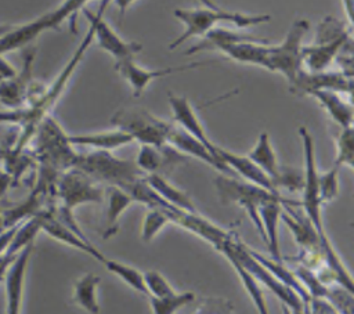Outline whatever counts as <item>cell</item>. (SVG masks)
Here are the masks:
<instances>
[{
    "instance_id": "cell-1",
    "label": "cell",
    "mask_w": 354,
    "mask_h": 314,
    "mask_svg": "<svg viewBox=\"0 0 354 314\" xmlns=\"http://www.w3.org/2000/svg\"><path fill=\"white\" fill-rule=\"evenodd\" d=\"M203 4L205 6L202 7L174 10L176 18L180 19L185 28L184 32L169 44L170 50H174L191 37H203L207 32L216 28L217 22H227L235 26V29H241L264 24L271 18L268 14H242L227 11L210 1H203Z\"/></svg>"
},
{
    "instance_id": "cell-2",
    "label": "cell",
    "mask_w": 354,
    "mask_h": 314,
    "mask_svg": "<svg viewBox=\"0 0 354 314\" xmlns=\"http://www.w3.org/2000/svg\"><path fill=\"white\" fill-rule=\"evenodd\" d=\"M214 184L220 196V201L224 205L236 203L245 209L249 219L252 220L253 225L261 235L264 241V231L259 217V207L268 202H279L288 206H300V202L288 199L281 194H272L261 187L250 184L248 181H242L232 176L220 174L214 178Z\"/></svg>"
},
{
    "instance_id": "cell-3",
    "label": "cell",
    "mask_w": 354,
    "mask_h": 314,
    "mask_svg": "<svg viewBox=\"0 0 354 314\" xmlns=\"http://www.w3.org/2000/svg\"><path fill=\"white\" fill-rule=\"evenodd\" d=\"M351 40V28L335 17H325L318 24L314 41L301 47V58L308 69L307 72L329 71L339 53Z\"/></svg>"
},
{
    "instance_id": "cell-4",
    "label": "cell",
    "mask_w": 354,
    "mask_h": 314,
    "mask_svg": "<svg viewBox=\"0 0 354 314\" xmlns=\"http://www.w3.org/2000/svg\"><path fill=\"white\" fill-rule=\"evenodd\" d=\"M75 167L98 184L106 183L123 191H127L136 181L145 177L134 160L119 159L111 151L102 149L77 154Z\"/></svg>"
},
{
    "instance_id": "cell-5",
    "label": "cell",
    "mask_w": 354,
    "mask_h": 314,
    "mask_svg": "<svg viewBox=\"0 0 354 314\" xmlns=\"http://www.w3.org/2000/svg\"><path fill=\"white\" fill-rule=\"evenodd\" d=\"M86 4L87 1L84 0H68L59 4L57 8L47 11L29 22L10 26L7 32L0 36V55H6L14 50L26 47L46 30L59 29L64 21L71 18V15H73L77 10L84 8Z\"/></svg>"
},
{
    "instance_id": "cell-6",
    "label": "cell",
    "mask_w": 354,
    "mask_h": 314,
    "mask_svg": "<svg viewBox=\"0 0 354 314\" xmlns=\"http://www.w3.org/2000/svg\"><path fill=\"white\" fill-rule=\"evenodd\" d=\"M111 124L131 136L141 145L160 147L166 144L173 123L162 120L141 107H123L111 118Z\"/></svg>"
},
{
    "instance_id": "cell-7",
    "label": "cell",
    "mask_w": 354,
    "mask_h": 314,
    "mask_svg": "<svg viewBox=\"0 0 354 314\" xmlns=\"http://www.w3.org/2000/svg\"><path fill=\"white\" fill-rule=\"evenodd\" d=\"M308 28V21L299 18L290 25L285 39L279 44L268 46L267 69L281 73L289 84H293L297 75L303 71L301 43Z\"/></svg>"
},
{
    "instance_id": "cell-8",
    "label": "cell",
    "mask_w": 354,
    "mask_h": 314,
    "mask_svg": "<svg viewBox=\"0 0 354 314\" xmlns=\"http://www.w3.org/2000/svg\"><path fill=\"white\" fill-rule=\"evenodd\" d=\"M37 152L43 166H48L59 173L75 167L77 152L68 140V134L51 118L47 116L37 127Z\"/></svg>"
},
{
    "instance_id": "cell-9",
    "label": "cell",
    "mask_w": 354,
    "mask_h": 314,
    "mask_svg": "<svg viewBox=\"0 0 354 314\" xmlns=\"http://www.w3.org/2000/svg\"><path fill=\"white\" fill-rule=\"evenodd\" d=\"M104 194L98 183L76 167L62 172L57 181L55 195L59 198V205L71 212L83 203H101Z\"/></svg>"
},
{
    "instance_id": "cell-10",
    "label": "cell",
    "mask_w": 354,
    "mask_h": 314,
    "mask_svg": "<svg viewBox=\"0 0 354 314\" xmlns=\"http://www.w3.org/2000/svg\"><path fill=\"white\" fill-rule=\"evenodd\" d=\"M108 1H101L100 10L93 14L86 7L82 8L86 14L87 19L94 24V39L101 50L109 53L116 62L133 58L142 50V44L138 41H126L123 40L104 19V11L106 8Z\"/></svg>"
},
{
    "instance_id": "cell-11",
    "label": "cell",
    "mask_w": 354,
    "mask_h": 314,
    "mask_svg": "<svg viewBox=\"0 0 354 314\" xmlns=\"http://www.w3.org/2000/svg\"><path fill=\"white\" fill-rule=\"evenodd\" d=\"M207 64H210V62L196 61V62H189V64H184V65H178V66L148 69V68H142V66L137 65L134 62V59L130 58V59L115 62V69L130 84L131 90H133V95L136 98H138L144 93V90L148 87L151 80L159 79L162 76H167V75H171L176 72L178 73V72H185V71H189V69H194L198 66H205Z\"/></svg>"
},
{
    "instance_id": "cell-12",
    "label": "cell",
    "mask_w": 354,
    "mask_h": 314,
    "mask_svg": "<svg viewBox=\"0 0 354 314\" xmlns=\"http://www.w3.org/2000/svg\"><path fill=\"white\" fill-rule=\"evenodd\" d=\"M289 90L296 94H308L315 90H328L339 94H347L348 97L353 93V77L344 75L340 71H324V72H307L301 71L295 83L290 84Z\"/></svg>"
},
{
    "instance_id": "cell-13",
    "label": "cell",
    "mask_w": 354,
    "mask_h": 314,
    "mask_svg": "<svg viewBox=\"0 0 354 314\" xmlns=\"http://www.w3.org/2000/svg\"><path fill=\"white\" fill-rule=\"evenodd\" d=\"M296 207H301V206L283 205L282 212H281V220L292 231L296 243L300 246V252L322 253L321 238H319L315 227L308 220V217L304 214L303 209L296 210Z\"/></svg>"
},
{
    "instance_id": "cell-14",
    "label": "cell",
    "mask_w": 354,
    "mask_h": 314,
    "mask_svg": "<svg viewBox=\"0 0 354 314\" xmlns=\"http://www.w3.org/2000/svg\"><path fill=\"white\" fill-rule=\"evenodd\" d=\"M167 100H169V104H170V108L173 112V119L178 124V127H181L188 134H191L194 138H196L199 142H202L218 159L217 152H216L217 145L207 137L189 100L185 95H177L173 93L167 94Z\"/></svg>"
},
{
    "instance_id": "cell-15",
    "label": "cell",
    "mask_w": 354,
    "mask_h": 314,
    "mask_svg": "<svg viewBox=\"0 0 354 314\" xmlns=\"http://www.w3.org/2000/svg\"><path fill=\"white\" fill-rule=\"evenodd\" d=\"M26 50L21 72H17L8 80L0 83V102L11 109H19L25 105L29 89L32 86V66L35 59V48Z\"/></svg>"
},
{
    "instance_id": "cell-16",
    "label": "cell",
    "mask_w": 354,
    "mask_h": 314,
    "mask_svg": "<svg viewBox=\"0 0 354 314\" xmlns=\"http://www.w3.org/2000/svg\"><path fill=\"white\" fill-rule=\"evenodd\" d=\"M33 250V243L19 252L7 274L4 275L6 299H7V314H21L24 302V286L25 277L29 264V259Z\"/></svg>"
},
{
    "instance_id": "cell-17",
    "label": "cell",
    "mask_w": 354,
    "mask_h": 314,
    "mask_svg": "<svg viewBox=\"0 0 354 314\" xmlns=\"http://www.w3.org/2000/svg\"><path fill=\"white\" fill-rule=\"evenodd\" d=\"M166 144L171 145L174 149L184 154L185 156L191 155L199 160H203L205 163L213 166L214 169H217L225 176L232 174V177H235L234 172L227 165H224L220 159H217L202 142H199L196 138H194L191 134H188L185 130H183L176 124H171L166 137Z\"/></svg>"
},
{
    "instance_id": "cell-18",
    "label": "cell",
    "mask_w": 354,
    "mask_h": 314,
    "mask_svg": "<svg viewBox=\"0 0 354 314\" xmlns=\"http://www.w3.org/2000/svg\"><path fill=\"white\" fill-rule=\"evenodd\" d=\"M188 160V156L174 149L171 145L165 144L160 147L155 145H141L134 160L138 169L147 176L153 174L160 170L171 169L178 163Z\"/></svg>"
},
{
    "instance_id": "cell-19",
    "label": "cell",
    "mask_w": 354,
    "mask_h": 314,
    "mask_svg": "<svg viewBox=\"0 0 354 314\" xmlns=\"http://www.w3.org/2000/svg\"><path fill=\"white\" fill-rule=\"evenodd\" d=\"M53 207V206H51ZM51 207L41 210L40 212V217H41V231L47 232L50 237H53L54 239L69 245L75 249H79L90 256H93L95 260L104 263L105 261V256L86 238V237H80L76 232H73L71 228L65 227L62 223H59L54 214Z\"/></svg>"
},
{
    "instance_id": "cell-20",
    "label": "cell",
    "mask_w": 354,
    "mask_h": 314,
    "mask_svg": "<svg viewBox=\"0 0 354 314\" xmlns=\"http://www.w3.org/2000/svg\"><path fill=\"white\" fill-rule=\"evenodd\" d=\"M216 152L218 159L223 163H225L234 172L235 176H241L245 181L261 187L272 194H279V191L275 188L274 183L268 178V176L264 172H261L248 156L234 154L218 145L216 147Z\"/></svg>"
},
{
    "instance_id": "cell-21",
    "label": "cell",
    "mask_w": 354,
    "mask_h": 314,
    "mask_svg": "<svg viewBox=\"0 0 354 314\" xmlns=\"http://www.w3.org/2000/svg\"><path fill=\"white\" fill-rule=\"evenodd\" d=\"M308 95L314 97L321 107L328 112L330 119L337 123L342 129L353 127V104L347 101L342 94L328 90H315L310 91Z\"/></svg>"
},
{
    "instance_id": "cell-22",
    "label": "cell",
    "mask_w": 354,
    "mask_h": 314,
    "mask_svg": "<svg viewBox=\"0 0 354 314\" xmlns=\"http://www.w3.org/2000/svg\"><path fill=\"white\" fill-rule=\"evenodd\" d=\"M282 203L279 202H268L259 207V217L264 231V242L267 243L271 259L282 263L281 249H279V234L278 224L281 220Z\"/></svg>"
},
{
    "instance_id": "cell-23",
    "label": "cell",
    "mask_w": 354,
    "mask_h": 314,
    "mask_svg": "<svg viewBox=\"0 0 354 314\" xmlns=\"http://www.w3.org/2000/svg\"><path fill=\"white\" fill-rule=\"evenodd\" d=\"M261 172H264L268 178L274 183L275 188H277V183L279 180L281 176V166L278 165L277 160V155L272 149L271 141H270V136L268 133L263 131L259 136V140L256 142V145L250 149V152L246 155ZM278 190V188H277Z\"/></svg>"
},
{
    "instance_id": "cell-24",
    "label": "cell",
    "mask_w": 354,
    "mask_h": 314,
    "mask_svg": "<svg viewBox=\"0 0 354 314\" xmlns=\"http://www.w3.org/2000/svg\"><path fill=\"white\" fill-rule=\"evenodd\" d=\"M68 140L72 145H83V147H91L102 151H112L115 148L127 145L133 142L134 140L131 136L122 130H109V131H101V133H88V134H76V136H68Z\"/></svg>"
},
{
    "instance_id": "cell-25",
    "label": "cell",
    "mask_w": 354,
    "mask_h": 314,
    "mask_svg": "<svg viewBox=\"0 0 354 314\" xmlns=\"http://www.w3.org/2000/svg\"><path fill=\"white\" fill-rule=\"evenodd\" d=\"M145 181L167 203H170L181 210L189 212V213H198V210H196L194 202L191 201V198L188 196V194L181 191L176 185L170 184L162 174H159V173L147 174Z\"/></svg>"
},
{
    "instance_id": "cell-26",
    "label": "cell",
    "mask_w": 354,
    "mask_h": 314,
    "mask_svg": "<svg viewBox=\"0 0 354 314\" xmlns=\"http://www.w3.org/2000/svg\"><path fill=\"white\" fill-rule=\"evenodd\" d=\"M267 41H242L223 47L220 51L228 58L243 64H252L267 69Z\"/></svg>"
},
{
    "instance_id": "cell-27",
    "label": "cell",
    "mask_w": 354,
    "mask_h": 314,
    "mask_svg": "<svg viewBox=\"0 0 354 314\" xmlns=\"http://www.w3.org/2000/svg\"><path fill=\"white\" fill-rule=\"evenodd\" d=\"M131 203H134V201L126 191L118 187L108 188V205L105 210V224L102 231L104 239H108L118 232L119 217Z\"/></svg>"
},
{
    "instance_id": "cell-28",
    "label": "cell",
    "mask_w": 354,
    "mask_h": 314,
    "mask_svg": "<svg viewBox=\"0 0 354 314\" xmlns=\"http://www.w3.org/2000/svg\"><path fill=\"white\" fill-rule=\"evenodd\" d=\"M101 278L94 273H86L82 275L73 286V303L82 307L88 314H100V304L97 300V286Z\"/></svg>"
},
{
    "instance_id": "cell-29",
    "label": "cell",
    "mask_w": 354,
    "mask_h": 314,
    "mask_svg": "<svg viewBox=\"0 0 354 314\" xmlns=\"http://www.w3.org/2000/svg\"><path fill=\"white\" fill-rule=\"evenodd\" d=\"M221 253L228 259V261L231 263V266L236 271V274L241 278V281H242L248 295L250 296L252 302L254 303L259 314H270L267 303H266V299H264V295H263V292H261V289L259 286V282L241 266V263L228 250H221Z\"/></svg>"
},
{
    "instance_id": "cell-30",
    "label": "cell",
    "mask_w": 354,
    "mask_h": 314,
    "mask_svg": "<svg viewBox=\"0 0 354 314\" xmlns=\"http://www.w3.org/2000/svg\"><path fill=\"white\" fill-rule=\"evenodd\" d=\"M108 271H111L112 274H115L116 277H119L123 282H126L130 288H133L134 290L148 296L147 293V288H145V284H144V274L129 266V264H124V263H120L118 260H112V259H105V261L102 263Z\"/></svg>"
},
{
    "instance_id": "cell-31",
    "label": "cell",
    "mask_w": 354,
    "mask_h": 314,
    "mask_svg": "<svg viewBox=\"0 0 354 314\" xmlns=\"http://www.w3.org/2000/svg\"><path fill=\"white\" fill-rule=\"evenodd\" d=\"M195 300L194 292H181L174 293L166 297H149L151 310L153 314H174L184 306Z\"/></svg>"
},
{
    "instance_id": "cell-32",
    "label": "cell",
    "mask_w": 354,
    "mask_h": 314,
    "mask_svg": "<svg viewBox=\"0 0 354 314\" xmlns=\"http://www.w3.org/2000/svg\"><path fill=\"white\" fill-rule=\"evenodd\" d=\"M317 183H318V195L322 205L335 199L339 194V167L333 166L325 173H321V174L318 173Z\"/></svg>"
},
{
    "instance_id": "cell-33",
    "label": "cell",
    "mask_w": 354,
    "mask_h": 314,
    "mask_svg": "<svg viewBox=\"0 0 354 314\" xmlns=\"http://www.w3.org/2000/svg\"><path fill=\"white\" fill-rule=\"evenodd\" d=\"M354 137V130L353 127L348 129H342L339 137H337V154L335 159V166H348L353 169L354 165V149H353V138Z\"/></svg>"
},
{
    "instance_id": "cell-34",
    "label": "cell",
    "mask_w": 354,
    "mask_h": 314,
    "mask_svg": "<svg viewBox=\"0 0 354 314\" xmlns=\"http://www.w3.org/2000/svg\"><path fill=\"white\" fill-rule=\"evenodd\" d=\"M144 274V284L147 288L148 297H166L174 295V288L169 281L156 270H148Z\"/></svg>"
},
{
    "instance_id": "cell-35",
    "label": "cell",
    "mask_w": 354,
    "mask_h": 314,
    "mask_svg": "<svg viewBox=\"0 0 354 314\" xmlns=\"http://www.w3.org/2000/svg\"><path fill=\"white\" fill-rule=\"evenodd\" d=\"M325 300H328L340 314H353L354 297L351 290L340 285H332L328 288Z\"/></svg>"
},
{
    "instance_id": "cell-36",
    "label": "cell",
    "mask_w": 354,
    "mask_h": 314,
    "mask_svg": "<svg viewBox=\"0 0 354 314\" xmlns=\"http://www.w3.org/2000/svg\"><path fill=\"white\" fill-rule=\"evenodd\" d=\"M170 223L169 219L156 209H148L144 221H142V230H141V238L144 242L152 241V238L167 224Z\"/></svg>"
},
{
    "instance_id": "cell-37",
    "label": "cell",
    "mask_w": 354,
    "mask_h": 314,
    "mask_svg": "<svg viewBox=\"0 0 354 314\" xmlns=\"http://www.w3.org/2000/svg\"><path fill=\"white\" fill-rule=\"evenodd\" d=\"M304 185V173L295 169V167H282L281 176L277 183V188H285L292 192L295 191H303Z\"/></svg>"
},
{
    "instance_id": "cell-38",
    "label": "cell",
    "mask_w": 354,
    "mask_h": 314,
    "mask_svg": "<svg viewBox=\"0 0 354 314\" xmlns=\"http://www.w3.org/2000/svg\"><path fill=\"white\" fill-rule=\"evenodd\" d=\"M194 314H234V306L223 297H207Z\"/></svg>"
},
{
    "instance_id": "cell-39",
    "label": "cell",
    "mask_w": 354,
    "mask_h": 314,
    "mask_svg": "<svg viewBox=\"0 0 354 314\" xmlns=\"http://www.w3.org/2000/svg\"><path fill=\"white\" fill-rule=\"evenodd\" d=\"M307 314H340L328 300L321 297H310L306 307Z\"/></svg>"
},
{
    "instance_id": "cell-40",
    "label": "cell",
    "mask_w": 354,
    "mask_h": 314,
    "mask_svg": "<svg viewBox=\"0 0 354 314\" xmlns=\"http://www.w3.org/2000/svg\"><path fill=\"white\" fill-rule=\"evenodd\" d=\"M19 224H15V225H11V227H7L4 231L0 232V255L6 253L10 248V243L15 235V231L18 228Z\"/></svg>"
},
{
    "instance_id": "cell-41",
    "label": "cell",
    "mask_w": 354,
    "mask_h": 314,
    "mask_svg": "<svg viewBox=\"0 0 354 314\" xmlns=\"http://www.w3.org/2000/svg\"><path fill=\"white\" fill-rule=\"evenodd\" d=\"M15 75L17 69L4 58V55H0V83L11 79Z\"/></svg>"
},
{
    "instance_id": "cell-42",
    "label": "cell",
    "mask_w": 354,
    "mask_h": 314,
    "mask_svg": "<svg viewBox=\"0 0 354 314\" xmlns=\"http://www.w3.org/2000/svg\"><path fill=\"white\" fill-rule=\"evenodd\" d=\"M10 185V176L6 174V172L0 170V196H3V194L7 191Z\"/></svg>"
},
{
    "instance_id": "cell-43",
    "label": "cell",
    "mask_w": 354,
    "mask_h": 314,
    "mask_svg": "<svg viewBox=\"0 0 354 314\" xmlns=\"http://www.w3.org/2000/svg\"><path fill=\"white\" fill-rule=\"evenodd\" d=\"M282 314H290V310L286 306H282Z\"/></svg>"
},
{
    "instance_id": "cell-44",
    "label": "cell",
    "mask_w": 354,
    "mask_h": 314,
    "mask_svg": "<svg viewBox=\"0 0 354 314\" xmlns=\"http://www.w3.org/2000/svg\"><path fill=\"white\" fill-rule=\"evenodd\" d=\"M1 281H3V279H1V278H0V282H1Z\"/></svg>"
},
{
    "instance_id": "cell-45",
    "label": "cell",
    "mask_w": 354,
    "mask_h": 314,
    "mask_svg": "<svg viewBox=\"0 0 354 314\" xmlns=\"http://www.w3.org/2000/svg\"><path fill=\"white\" fill-rule=\"evenodd\" d=\"M0 36H1V35H0Z\"/></svg>"
}]
</instances>
